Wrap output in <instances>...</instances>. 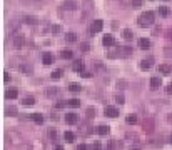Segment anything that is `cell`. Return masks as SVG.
Instances as JSON below:
<instances>
[{
	"mask_svg": "<svg viewBox=\"0 0 172 150\" xmlns=\"http://www.w3.org/2000/svg\"><path fill=\"white\" fill-rule=\"evenodd\" d=\"M154 20H155V14L151 12V10H147V12H142V14L139 15L137 23H139V27L145 29V27H151V25L154 23Z\"/></svg>",
	"mask_w": 172,
	"mask_h": 150,
	"instance_id": "obj_1",
	"label": "cell"
},
{
	"mask_svg": "<svg viewBox=\"0 0 172 150\" xmlns=\"http://www.w3.org/2000/svg\"><path fill=\"white\" fill-rule=\"evenodd\" d=\"M12 43H14V48H22V47H25V37L24 33H14L12 37Z\"/></svg>",
	"mask_w": 172,
	"mask_h": 150,
	"instance_id": "obj_2",
	"label": "cell"
},
{
	"mask_svg": "<svg viewBox=\"0 0 172 150\" xmlns=\"http://www.w3.org/2000/svg\"><path fill=\"white\" fill-rule=\"evenodd\" d=\"M102 29H104V22L99 20V18H97V20H94L92 25H90V32H92V33H99Z\"/></svg>",
	"mask_w": 172,
	"mask_h": 150,
	"instance_id": "obj_3",
	"label": "cell"
},
{
	"mask_svg": "<svg viewBox=\"0 0 172 150\" xmlns=\"http://www.w3.org/2000/svg\"><path fill=\"white\" fill-rule=\"evenodd\" d=\"M152 64H154V58L152 57L142 58V60H140V68H142V70H149V68L152 67Z\"/></svg>",
	"mask_w": 172,
	"mask_h": 150,
	"instance_id": "obj_4",
	"label": "cell"
},
{
	"mask_svg": "<svg viewBox=\"0 0 172 150\" xmlns=\"http://www.w3.org/2000/svg\"><path fill=\"white\" fill-rule=\"evenodd\" d=\"M62 8H65V10H75L77 8V0H64Z\"/></svg>",
	"mask_w": 172,
	"mask_h": 150,
	"instance_id": "obj_5",
	"label": "cell"
},
{
	"mask_svg": "<svg viewBox=\"0 0 172 150\" xmlns=\"http://www.w3.org/2000/svg\"><path fill=\"white\" fill-rule=\"evenodd\" d=\"M119 115V110L115 107H105V117H110V118H115Z\"/></svg>",
	"mask_w": 172,
	"mask_h": 150,
	"instance_id": "obj_6",
	"label": "cell"
},
{
	"mask_svg": "<svg viewBox=\"0 0 172 150\" xmlns=\"http://www.w3.org/2000/svg\"><path fill=\"white\" fill-rule=\"evenodd\" d=\"M20 72L24 75H32L33 68H32V65H30V64H22L20 65Z\"/></svg>",
	"mask_w": 172,
	"mask_h": 150,
	"instance_id": "obj_7",
	"label": "cell"
},
{
	"mask_svg": "<svg viewBox=\"0 0 172 150\" xmlns=\"http://www.w3.org/2000/svg\"><path fill=\"white\" fill-rule=\"evenodd\" d=\"M17 97H18V90H17V89H8V90H5V98L12 100V98H17Z\"/></svg>",
	"mask_w": 172,
	"mask_h": 150,
	"instance_id": "obj_8",
	"label": "cell"
},
{
	"mask_svg": "<svg viewBox=\"0 0 172 150\" xmlns=\"http://www.w3.org/2000/svg\"><path fill=\"white\" fill-rule=\"evenodd\" d=\"M72 68H74L75 72H79V73H82V72H84V62L80 60V58H79V60H74V64H72Z\"/></svg>",
	"mask_w": 172,
	"mask_h": 150,
	"instance_id": "obj_9",
	"label": "cell"
},
{
	"mask_svg": "<svg viewBox=\"0 0 172 150\" xmlns=\"http://www.w3.org/2000/svg\"><path fill=\"white\" fill-rule=\"evenodd\" d=\"M132 47H129V45H126V47H120V57H130L132 55Z\"/></svg>",
	"mask_w": 172,
	"mask_h": 150,
	"instance_id": "obj_10",
	"label": "cell"
},
{
	"mask_svg": "<svg viewBox=\"0 0 172 150\" xmlns=\"http://www.w3.org/2000/svg\"><path fill=\"white\" fill-rule=\"evenodd\" d=\"M42 60L45 65H50L52 62H54V54H50V52H45V54L42 55Z\"/></svg>",
	"mask_w": 172,
	"mask_h": 150,
	"instance_id": "obj_11",
	"label": "cell"
},
{
	"mask_svg": "<svg viewBox=\"0 0 172 150\" xmlns=\"http://www.w3.org/2000/svg\"><path fill=\"white\" fill-rule=\"evenodd\" d=\"M102 43H104V47H112V45H115V40L112 35H105L102 39Z\"/></svg>",
	"mask_w": 172,
	"mask_h": 150,
	"instance_id": "obj_12",
	"label": "cell"
},
{
	"mask_svg": "<svg viewBox=\"0 0 172 150\" xmlns=\"http://www.w3.org/2000/svg\"><path fill=\"white\" fill-rule=\"evenodd\" d=\"M139 47L142 50H149L151 48V40L149 39H139Z\"/></svg>",
	"mask_w": 172,
	"mask_h": 150,
	"instance_id": "obj_13",
	"label": "cell"
},
{
	"mask_svg": "<svg viewBox=\"0 0 172 150\" xmlns=\"http://www.w3.org/2000/svg\"><path fill=\"white\" fill-rule=\"evenodd\" d=\"M92 5H94V2L92 0H84V15H89V12L92 10Z\"/></svg>",
	"mask_w": 172,
	"mask_h": 150,
	"instance_id": "obj_14",
	"label": "cell"
},
{
	"mask_svg": "<svg viewBox=\"0 0 172 150\" xmlns=\"http://www.w3.org/2000/svg\"><path fill=\"white\" fill-rule=\"evenodd\" d=\"M24 22L29 23V25H37L39 23V18L33 17V15H25V17H24Z\"/></svg>",
	"mask_w": 172,
	"mask_h": 150,
	"instance_id": "obj_15",
	"label": "cell"
},
{
	"mask_svg": "<svg viewBox=\"0 0 172 150\" xmlns=\"http://www.w3.org/2000/svg\"><path fill=\"white\" fill-rule=\"evenodd\" d=\"M65 120H67V123H70V125L77 123V114H74V112L67 114V115H65Z\"/></svg>",
	"mask_w": 172,
	"mask_h": 150,
	"instance_id": "obj_16",
	"label": "cell"
},
{
	"mask_svg": "<svg viewBox=\"0 0 172 150\" xmlns=\"http://www.w3.org/2000/svg\"><path fill=\"white\" fill-rule=\"evenodd\" d=\"M161 79H159V77H152V79H151V89L152 90H157L159 89V87H161Z\"/></svg>",
	"mask_w": 172,
	"mask_h": 150,
	"instance_id": "obj_17",
	"label": "cell"
},
{
	"mask_svg": "<svg viewBox=\"0 0 172 150\" xmlns=\"http://www.w3.org/2000/svg\"><path fill=\"white\" fill-rule=\"evenodd\" d=\"M170 70H172V68L169 67L167 64H162V65H159V73H164V75H169V73H170Z\"/></svg>",
	"mask_w": 172,
	"mask_h": 150,
	"instance_id": "obj_18",
	"label": "cell"
},
{
	"mask_svg": "<svg viewBox=\"0 0 172 150\" xmlns=\"http://www.w3.org/2000/svg\"><path fill=\"white\" fill-rule=\"evenodd\" d=\"M109 132H110V129H109L107 125H99L97 127V133H100V135H107Z\"/></svg>",
	"mask_w": 172,
	"mask_h": 150,
	"instance_id": "obj_19",
	"label": "cell"
},
{
	"mask_svg": "<svg viewBox=\"0 0 172 150\" xmlns=\"http://www.w3.org/2000/svg\"><path fill=\"white\" fill-rule=\"evenodd\" d=\"M32 120L35 122L37 125H40V123H43V115L42 114H32Z\"/></svg>",
	"mask_w": 172,
	"mask_h": 150,
	"instance_id": "obj_20",
	"label": "cell"
},
{
	"mask_svg": "<svg viewBox=\"0 0 172 150\" xmlns=\"http://www.w3.org/2000/svg\"><path fill=\"white\" fill-rule=\"evenodd\" d=\"M67 105L68 107H80V100L79 98H70V100H67Z\"/></svg>",
	"mask_w": 172,
	"mask_h": 150,
	"instance_id": "obj_21",
	"label": "cell"
},
{
	"mask_svg": "<svg viewBox=\"0 0 172 150\" xmlns=\"http://www.w3.org/2000/svg\"><path fill=\"white\" fill-rule=\"evenodd\" d=\"M126 122H127V123H129V125H135V123H137V115H134V114L127 115Z\"/></svg>",
	"mask_w": 172,
	"mask_h": 150,
	"instance_id": "obj_22",
	"label": "cell"
},
{
	"mask_svg": "<svg viewBox=\"0 0 172 150\" xmlns=\"http://www.w3.org/2000/svg\"><path fill=\"white\" fill-rule=\"evenodd\" d=\"M65 40L67 42H70V43H74L77 40V35H75V32H68L67 35H65Z\"/></svg>",
	"mask_w": 172,
	"mask_h": 150,
	"instance_id": "obj_23",
	"label": "cell"
},
{
	"mask_svg": "<svg viewBox=\"0 0 172 150\" xmlns=\"http://www.w3.org/2000/svg\"><path fill=\"white\" fill-rule=\"evenodd\" d=\"M22 104H24V105H29V107H30V105H33V104H35V98L29 95V97H25V98L22 100Z\"/></svg>",
	"mask_w": 172,
	"mask_h": 150,
	"instance_id": "obj_24",
	"label": "cell"
},
{
	"mask_svg": "<svg viewBox=\"0 0 172 150\" xmlns=\"http://www.w3.org/2000/svg\"><path fill=\"white\" fill-rule=\"evenodd\" d=\"M68 90H70V92H80L82 87H80L79 83H70V85H68Z\"/></svg>",
	"mask_w": 172,
	"mask_h": 150,
	"instance_id": "obj_25",
	"label": "cell"
},
{
	"mask_svg": "<svg viewBox=\"0 0 172 150\" xmlns=\"http://www.w3.org/2000/svg\"><path fill=\"white\" fill-rule=\"evenodd\" d=\"M124 39H126V40H132V39H134L132 30H129V29H126V30H124Z\"/></svg>",
	"mask_w": 172,
	"mask_h": 150,
	"instance_id": "obj_26",
	"label": "cell"
},
{
	"mask_svg": "<svg viewBox=\"0 0 172 150\" xmlns=\"http://www.w3.org/2000/svg\"><path fill=\"white\" fill-rule=\"evenodd\" d=\"M64 139L67 140V142H74V139H75V135H74V133H72V132H65V133H64Z\"/></svg>",
	"mask_w": 172,
	"mask_h": 150,
	"instance_id": "obj_27",
	"label": "cell"
},
{
	"mask_svg": "<svg viewBox=\"0 0 172 150\" xmlns=\"http://www.w3.org/2000/svg\"><path fill=\"white\" fill-rule=\"evenodd\" d=\"M62 73H64L62 70H54V72L50 73V77H52V79H55V80H57V79H60V77H62Z\"/></svg>",
	"mask_w": 172,
	"mask_h": 150,
	"instance_id": "obj_28",
	"label": "cell"
},
{
	"mask_svg": "<svg viewBox=\"0 0 172 150\" xmlns=\"http://www.w3.org/2000/svg\"><path fill=\"white\" fill-rule=\"evenodd\" d=\"M60 57H62V58H72V52H70V50H62V52H60Z\"/></svg>",
	"mask_w": 172,
	"mask_h": 150,
	"instance_id": "obj_29",
	"label": "cell"
},
{
	"mask_svg": "<svg viewBox=\"0 0 172 150\" xmlns=\"http://www.w3.org/2000/svg\"><path fill=\"white\" fill-rule=\"evenodd\" d=\"M159 14H161L162 17H167V15H169V8L167 7H159Z\"/></svg>",
	"mask_w": 172,
	"mask_h": 150,
	"instance_id": "obj_30",
	"label": "cell"
},
{
	"mask_svg": "<svg viewBox=\"0 0 172 150\" xmlns=\"http://www.w3.org/2000/svg\"><path fill=\"white\" fill-rule=\"evenodd\" d=\"M5 112H7V115H17V108L15 107H7Z\"/></svg>",
	"mask_w": 172,
	"mask_h": 150,
	"instance_id": "obj_31",
	"label": "cell"
},
{
	"mask_svg": "<svg viewBox=\"0 0 172 150\" xmlns=\"http://www.w3.org/2000/svg\"><path fill=\"white\" fill-rule=\"evenodd\" d=\"M50 30H52V33L55 35V33H59L62 29H60V25H52V27H50Z\"/></svg>",
	"mask_w": 172,
	"mask_h": 150,
	"instance_id": "obj_32",
	"label": "cell"
},
{
	"mask_svg": "<svg viewBox=\"0 0 172 150\" xmlns=\"http://www.w3.org/2000/svg\"><path fill=\"white\" fill-rule=\"evenodd\" d=\"M130 4H132V7H134V8H139L140 5H142V0H132Z\"/></svg>",
	"mask_w": 172,
	"mask_h": 150,
	"instance_id": "obj_33",
	"label": "cell"
},
{
	"mask_svg": "<svg viewBox=\"0 0 172 150\" xmlns=\"http://www.w3.org/2000/svg\"><path fill=\"white\" fill-rule=\"evenodd\" d=\"M92 115H95V108H94V107H89V108H87V117H92Z\"/></svg>",
	"mask_w": 172,
	"mask_h": 150,
	"instance_id": "obj_34",
	"label": "cell"
},
{
	"mask_svg": "<svg viewBox=\"0 0 172 150\" xmlns=\"http://www.w3.org/2000/svg\"><path fill=\"white\" fill-rule=\"evenodd\" d=\"M115 102H117V104H124V102H126V98H124V97H122V95H117V97H115Z\"/></svg>",
	"mask_w": 172,
	"mask_h": 150,
	"instance_id": "obj_35",
	"label": "cell"
},
{
	"mask_svg": "<svg viewBox=\"0 0 172 150\" xmlns=\"http://www.w3.org/2000/svg\"><path fill=\"white\" fill-rule=\"evenodd\" d=\"M89 43H82V45H80V50H82V52H89Z\"/></svg>",
	"mask_w": 172,
	"mask_h": 150,
	"instance_id": "obj_36",
	"label": "cell"
},
{
	"mask_svg": "<svg viewBox=\"0 0 172 150\" xmlns=\"http://www.w3.org/2000/svg\"><path fill=\"white\" fill-rule=\"evenodd\" d=\"M55 93H57V89H49V90H47V95H49V97L55 95Z\"/></svg>",
	"mask_w": 172,
	"mask_h": 150,
	"instance_id": "obj_37",
	"label": "cell"
},
{
	"mask_svg": "<svg viewBox=\"0 0 172 150\" xmlns=\"http://www.w3.org/2000/svg\"><path fill=\"white\" fill-rule=\"evenodd\" d=\"M90 148H92V150H100V143H99V142H95L92 147H90Z\"/></svg>",
	"mask_w": 172,
	"mask_h": 150,
	"instance_id": "obj_38",
	"label": "cell"
},
{
	"mask_svg": "<svg viewBox=\"0 0 172 150\" xmlns=\"http://www.w3.org/2000/svg\"><path fill=\"white\" fill-rule=\"evenodd\" d=\"M117 85H119V89H126V82H124V80H119Z\"/></svg>",
	"mask_w": 172,
	"mask_h": 150,
	"instance_id": "obj_39",
	"label": "cell"
},
{
	"mask_svg": "<svg viewBox=\"0 0 172 150\" xmlns=\"http://www.w3.org/2000/svg\"><path fill=\"white\" fill-rule=\"evenodd\" d=\"M75 150H87V145H85V143H80V145H77Z\"/></svg>",
	"mask_w": 172,
	"mask_h": 150,
	"instance_id": "obj_40",
	"label": "cell"
},
{
	"mask_svg": "<svg viewBox=\"0 0 172 150\" xmlns=\"http://www.w3.org/2000/svg\"><path fill=\"white\" fill-rule=\"evenodd\" d=\"M4 80H5V82H8V80H10V73H8V72H5V75H4Z\"/></svg>",
	"mask_w": 172,
	"mask_h": 150,
	"instance_id": "obj_41",
	"label": "cell"
},
{
	"mask_svg": "<svg viewBox=\"0 0 172 150\" xmlns=\"http://www.w3.org/2000/svg\"><path fill=\"white\" fill-rule=\"evenodd\" d=\"M80 75H82V77H85V79H89V77H90V72H85V70H84Z\"/></svg>",
	"mask_w": 172,
	"mask_h": 150,
	"instance_id": "obj_42",
	"label": "cell"
},
{
	"mask_svg": "<svg viewBox=\"0 0 172 150\" xmlns=\"http://www.w3.org/2000/svg\"><path fill=\"white\" fill-rule=\"evenodd\" d=\"M64 105H65V102H57V105H55V107H57V108H62Z\"/></svg>",
	"mask_w": 172,
	"mask_h": 150,
	"instance_id": "obj_43",
	"label": "cell"
},
{
	"mask_svg": "<svg viewBox=\"0 0 172 150\" xmlns=\"http://www.w3.org/2000/svg\"><path fill=\"white\" fill-rule=\"evenodd\" d=\"M165 90H167V93H172V83H169V85H167V89H165Z\"/></svg>",
	"mask_w": 172,
	"mask_h": 150,
	"instance_id": "obj_44",
	"label": "cell"
},
{
	"mask_svg": "<svg viewBox=\"0 0 172 150\" xmlns=\"http://www.w3.org/2000/svg\"><path fill=\"white\" fill-rule=\"evenodd\" d=\"M165 54H167V57H172V48H167L165 50Z\"/></svg>",
	"mask_w": 172,
	"mask_h": 150,
	"instance_id": "obj_45",
	"label": "cell"
},
{
	"mask_svg": "<svg viewBox=\"0 0 172 150\" xmlns=\"http://www.w3.org/2000/svg\"><path fill=\"white\" fill-rule=\"evenodd\" d=\"M50 137H52V139H55V137H57V132H55V130H50Z\"/></svg>",
	"mask_w": 172,
	"mask_h": 150,
	"instance_id": "obj_46",
	"label": "cell"
},
{
	"mask_svg": "<svg viewBox=\"0 0 172 150\" xmlns=\"http://www.w3.org/2000/svg\"><path fill=\"white\" fill-rule=\"evenodd\" d=\"M24 2H29V4H37V2H40V0H24Z\"/></svg>",
	"mask_w": 172,
	"mask_h": 150,
	"instance_id": "obj_47",
	"label": "cell"
},
{
	"mask_svg": "<svg viewBox=\"0 0 172 150\" xmlns=\"http://www.w3.org/2000/svg\"><path fill=\"white\" fill-rule=\"evenodd\" d=\"M54 150H64V147H62V145H57V147H55Z\"/></svg>",
	"mask_w": 172,
	"mask_h": 150,
	"instance_id": "obj_48",
	"label": "cell"
},
{
	"mask_svg": "<svg viewBox=\"0 0 172 150\" xmlns=\"http://www.w3.org/2000/svg\"><path fill=\"white\" fill-rule=\"evenodd\" d=\"M130 150H140V148H139V147H134L132 145V147H130Z\"/></svg>",
	"mask_w": 172,
	"mask_h": 150,
	"instance_id": "obj_49",
	"label": "cell"
},
{
	"mask_svg": "<svg viewBox=\"0 0 172 150\" xmlns=\"http://www.w3.org/2000/svg\"><path fill=\"white\" fill-rule=\"evenodd\" d=\"M169 122H172V114H170V115H169Z\"/></svg>",
	"mask_w": 172,
	"mask_h": 150,
	"instance_id": "obj_50",
	"label": "cell"
},
{
	"mask_svg": "<svg viewBox=\"0 0 172 150\" xmlns=\"http://www.w3.org/2000/svg\"><path fill=\"white\" fill-rule=\"evenodd\" d=\"M170 39H172V30H170Z\"/></svg>",
	"mask_w": 172,
	"mask_h": 150,
	"instance_id": "obj_51",
	"label": "cell"
},
{
	"mask_svg": "<svg viewBox=\"0 0 172 150\" xmlns=\"http://www.w3.org/2000/svg\"><path fill=\"white\" fill-rule=\"evenodd\" d=\"M170 143H172V135H170Z\"/></svg>",
	"mask_w": 172,
	"mask_h": 150,
	"instance_id": "obj_52",
	"label": "cell"
}]
</instances>
